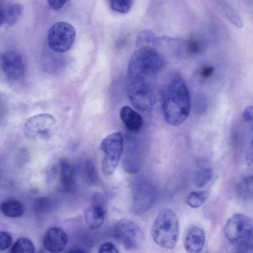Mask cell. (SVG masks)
I'll list each match as a JSON object with an SVG mask.
<instances>
[{
  "mask_svg": "<svg viewBox=\"0 0 253 253\" xmlns=\"http://www.w3.org/2000/svg\"><path fill=\"white\" fill-rule=\"evenodd\" d=\"M162 110L165 120L173 126L180 125L189 116V90L184 80L177 74L171 76L164 90Z\"/></svg>",
  "mask_w": 253,
  "mask_h": 253,
  "instance_id": "1",
  "label": "cell"
},
{
  "mask_svg": "<svg viewBox=\"0 0 253 253\" xmlns=\"http://www.w3.org/2000/svg\"><path fill=\"white\" fill-rule=\"evenodd\" d=\"M165 64V59L160 53L149 46H141L133 53L130 59L128 78H154L163 69Z\"/></svg>",
  "mask_w": 253,
  "mask_h": 253,
  "instance_id": "2",
  "label": "cell"
},
{
  "mask_svg": "<svg viewBox=\"0 0 253 253\" xmlns=\"http://www.w3.org/2000/svg\"><path fill=\"white\" fill-rule=\"evenodd\" d=\"M179 234L178 220L171 209H162L156 216L151 229L155 243L161 248L171 249L176 245Z\"/></svg>",
  "mask_w": 253,
  "mask_h": 253,
  "instance_id": "3",
  "label": "cell"
},
{
  "mask_svg": "<svg viewBox=\"0 0 253 253\" xmlns=\"http://www.w3.org/2000/svg\"><path fill=\"white\" fill-rule=\"evenodd\" d=\"M224 234L235 246L237 252L252 253L253 223L249 216L242 213L232 215L225 224Z\"/></svg>",
  "mask_w": 253,
  "mask_h": 253,
  "instance_id": "4",
  "label": "cell"
},
{
  "mask_svg": "<svg viewBox=\"0 0 253 253\" xmlns=\"http://www.w3.org/2000/svg\"><path fill=\"white\" fill-rule=\"evenodd\" d=\"M124 148V138L121 132L112 133L101 143L103 152L101 169L106 175L113 174L120 161Z\"/></svg>",
  "mask_w": 253,
  "mask_h": 253,
  "instance_id": "5",
  "label": "cell"
},
{
  "mask_svg": "<svg viewBox=\"0 0 253 253\" xmlns=\"http://www.w3.org/2000/svg\"><path fill=\"white\" fill-rule=\"evenodd\" d=\"M57 128L56 119L48 113H41L29 118L25 122L23 131L28 138L35 140L49 139Z\"/></svg>",
  "mask_w": 253,
  "mask_h": 253,
  "instance_id": "6",
  "label": "cell"
},
{
  "mask_svg": "<svg viewBox=\"0 0 253 253\" xmlns=\"http://www.w3.org/2000/svg\"><path fill=\"white\" fill-rule=\"evenodd\" d=\"M76 35L74 27L70 23L64 21L56 22L48 31V45L56 52H66L73 45Z\"/></svg>",
  "mask_w": 253,
  "mask_h": 253,
  "instance_id": "7",
  "label": "cell"
},
{
  "mask_svg": "<svg viewBox=\"0 0 253 253\" xmlns=\"http://www.w3.org/2000/svg\"><path fill=\"white\" fill-rule=\"evenodd\" d=\"M114 233L117 240L128 250H137L144 240V234L139 226L126 218L118 221L115 227Z\"/></svg>",
  "mask_w": 253,
  "mask_h": 253,
  "instance_id": "8",
  "label": "cell"
},
{
  "mask_svg": "<svg viewBox=\"0 0 253 253\" xmlns=\"http://www.w3.org/2000/svg\"><path fill=\"white\" fill-rule=\"evenodd\" d=\"M156 197L157 191L153 185L145 182L138 184L133 194V211L136 214L145 213L153 206Z\"/></svg>",
  "mask_w": 253,
  "mask_h": 253,
  "instance_id": "9",
  "label": "cell"
},
{
  "mask_svg": "<svg viewBox=\"0 0 253 253\" xmlns=\"http://www.w3.org/2000/svg\"><path fill=\"white\" fill-rule=\"evenodd\" d=\"M106 214L104 197L96 192L92 195L90 205L84 211L85 222L90 229H97L103 224Z\"/></svg>",
  "mask_w": 253,
  "mask_h": 253,
  "instance_id": "10",
  "label": "cell"
},
{
  "mask_svg": "<svg viewBox=\"0 0 253 253\" xmlns=\"http://www.w3.org/2000/svg\"><path fill=\"white\" fill-rule=\"evenodd\" d=\"M0 61L3 73L9 79L18 80L22 78L25 72V66L21 55L15 51H4Z\"/></svg>",
  "mask_w": 253,
  "mask_h": 253,
  "instance_id": "11",
  "label": "cell"
},
{
  "mask_svg": "<svg viewBox=\"0 0 253 253\" xmlns=\"http://www.w3.org/2000/svg\"><path fill=\"white\" fill-rule=\"evenodd\" d=\"M68 241V236L62 228H50L45 233L43 244L44 248L50 253H59L65 248Z\"/></svg>",
  "mask_w": 253,
  "mask_h": 253,
  "instance_id": "12",
  "label": "cell"
},
{
  "mask_svg": "<svg viewBox=\"0 0 253 253\" xmlns=\"http://www.w3.org/2000/svg\"><path fill=\"white\" fill-rule=\"evenodd\" d=\"M60 182L62 189L66 193H73L77 187L76 169L67 159L62 158L59 161Z\"/></svg>",
  "mask_w": 253,
  "mask_h": 253,
  "instance_id": "13",
  "label": "cell"
},
{
  "mask_svg": "<svg viewBox=\"0 0 253 253\" xmlns=\"http://www.w3.org/2000/svg\"><path fill=\"white\" fill-rule=\"evenodd\" d=\"M205 241V233L203 229L198 226H193L185 235L184 246L187 252L198 253L202 250Z\"/></svg>",
  "mask_w": 253,
  "mask_h": 253,
  "instance_id": "14",
  "label": "cell"
},
{
  "mask_svg": "<svg viewBox=\"0 0 253 253\" xmlns=\"http://www.w3.org/2000/svg\"><path fill=\"white\" fill-rule=\"evenodd\" d=\"M120 116L126 128L131 131H137L143 126L141 116L129 106L122 107L120 111Z\"/></svg>",
  "mask_w": 253,
  "mask_h": 253,
  "instance_id": "15",
  "label": "cell"
},
{
  "mask_svg": "<svg viewBox=\"0 0 253 253\" xmlns=\"http://www.w3.org/2000/svg\"><path fill=\"white\" fill-rule=\"evenodd\" d=\"M2 213L9 217H18L24 213V208L23 204L16 199H11L3 202L0 205Z\"/></svg>",
  "mask_w": 253,
  "mask_h": 253,
  "instance_id": "16",
  "label": "cell"
},
{
  "mask_svg": "<svg viewBox=\"0 0 253 253\" xmlns=\"http://www.w3.org/2000/svg\"><path fill=\"white\" fill-rule=\"evenodd\" d=\"M236 191L241 198L249 200L253 198V176H249L243 179L237 185Z\"/></svg>",
  "mask_w": 253,
  "mask_h": 253,
  "instance_id": "17",
  "label": "cell"
},
{
  "mask_svg": "<svg viewBox=\"0 0 253 253\" xmlns=\"http://www.w3.org/2000/svg\"><path fill=\"white\" fill-rule=\"evenodd\" d=\"M35 247L33 243L29 239L22 237L18 239L12 245L10 249L11 253H32L35 252Z\"/></svg>",
  "mask_w": 253,
  "mask_h": 253,
  "instance_id": "18",
  "label": "cell"
},
{
  "mask_svg": "<svg viewBox=\"0 0 253 253\" xmlns=\"http://www.w3.org/2000/svg\"><path fill=\"white\" fill-rule=\"evenodd\" d=\"M213 172L211 168L201 169L195 174L194 183L198 188L203 187L211 180Z\"/></svg>",
  "mask_w": 253,
  "mask_h": 253,
  "instance_id": "19",
  "label": "cell"
},
{
  "mask_svg": "<svg viewBox=\"0 0 253 253\" xmlns=\"http://www.w3.org/2000/svg\"><path fill=\"white\" fill-rule=\"evenodd\" d=\"M204 48V42L198 37H192L186 42L185 51L190 55H196L201 53Z\"/></svg>",
  "mask_w": 253,
  "mask_h": 253,
  "instance_id": "20",
  "label": "cell"
},
{
  "mask_svg": "<svg viewBox=\"0 0 253 253\" xmlns=\"http://www.w3.org/2000/svg\"><path fill=\"white\" fill-rule=\"evenodd\" d=\"M206 199V193L205 191H193L187 195L185 202L190 207L198 208L204 203Z\"/></svg>",
  "mask_w": 253,
  "mask_h": 253,
  "instance_id": "21",
  "label": "cell"
},
{
  "mask_svg": "<svg viewBox=\"0 0 253 253\" xmlns=\"http://www.w3.org/2000/svg\"><path fill=\"white\" fill-rule=\"evenodd\" d=\"M220 4L228 19L237 27L242 28L243 26V22L234 9L225 1H221Z\"/></svg>",
  "mask_w": 253,
  "mask_h": 253,
  "instance_id": "22",
  "label": "cell"
},
{
  "mask_svg": "<svg viewBox=\"0 0 253 253\" xmlns=\"http://www.w3.org/2000/svg\"><path fill=\"white\" fill-rule=\"evenodd\" d=\"M23 6L22 5L16 3L11 5L8 9L6 16V23L12 26L15 24L23 12Z\"/></svg>",
  "mask_w": 253,
  "mask_h": 253,
  "instance_id": "23",
  "label": "cell"
},
{
  "mask_svg": "<svg viewBox=\"0 0 253 253\" xmlns=\"http://www.w3.org/2000/svg\"><path fill=\"white\" fill-rule=\"evenodd\" d=\"M111 8L116 12L126 13L129 11L132 0H109Z\"/></svg>",
  "mask_w": 253,
  "mask_h": 253,
  "instance_id": "24",
  "label": "cell"
},
{
  "mask_svg": "<svg viewBox=\"0 0 253 253\" xmlns=\"http://www.w3.org/2000/svg\"><path fill=\"white\" fill-rule=\"evenodd\" d=\"M84 173L88 182L93 183L97 179V174L95 165L91 161H87L84 166Z\"/></svg>",
  "mask_w": 253,
  "mask_h": 253,
  "instance_id": "25",
  "label": "cell"
},
{
  "mask_svg": "<svg viewBox=\"0 0 253 253\" xmlns=\"http://www.w3.org/2000/svg\"><path fill=\"white\" fill-rule=\"evenodd\" d=\"M215 72V68L210 64L202 66L198 70L199 77L202 80H208L211 78Z\"/></svg>",
  "mask_w": 253,
  "mask_h": 253,
  "instance_id": "26",
  "label": "cell"
},
{
  "mask_svg": "<svg viewBox=\"0 0 253 253\" xmlns=\"http://www.w3.org/2000/svg\"><path fill=\"white\" fill-rule=\"evenodd\" d=\"M12 238L11 235L6 231H0V251H4L11 245Z\"/></svg>",
  "mask_w": 253,
  "mask_h": 253,
  "instance_id": "27",
  "label": "cell"
},
{
  "mask_svg": "<svg viewBox=\"0 0 253 253\" xmlns=\"http://www.w3.org/2000/svg\"><path fill=\"white\" fill-rule=\"evenodd\" d=\"M155 40L154 34L152 31L144 30L139 33L137 38V43L138 44H146Z\"/></svg>",
  "mask_w": 253,
  "mask_h": 253,
  "instance_id": "28",
  "label": "cell"
},
{
  "mask_svg": "<svg viewBox=\"0 0 253 253\" xmlns=\"http://www.w3.org/2000/svg\"><path fill=\"white\" fill-rule=\"evenodd\" d=\"M99 253H118L119 251L115 246L111 242H105L99 247Z\"/></svg>",
  "mask_w": 253,
  "mask_h": 253,
  "instance_id": "29",
  "label": "cell"
},
{
  "mask_svg": "<svg viewBox=\"0 0 253 253\" xmlns=\"http://www.w3.org/2000/svg\"><path fill=\"white\" fill-rule=\"evenodd\" d=\"M253 117V111L252 106H248L244 110L242 118L245 122H252Z\"/></svg>",
  "mask_w": 253,
  "mask_h": 253,
  "instance_id": "30",
  "label": "cell"
},
{
  "mask_svg": "<svg viewBox=\"0 0 253 253\" xmlns=\"http://www.w3.org/2000/svg\"><path fill=\"white\" fill-rule=\"evenodd\" d=\"M49 5L55 10L62 8L68 0H47Z\"/></svg>",
  "mask_w": 253,
  "mask_h": 253,
  "instance_id": "31",
  "label": "cell"
},
{
  "mask_svg": "<svg viewBox=\"0 0 253 253\" xmlns=\"http://www.w3.org/2000/svg\"><path fill=\"white\" fill-rule=\"evenodd\" d=\"M4 18V11L1 0H0V25L2 23Z\"/></svg>",
  "mask_w": 253,
  "mask_h": 253,
  "instance_id": "32",
  "label": "cell"
}]
</instances>
